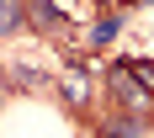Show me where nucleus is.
I'll list each match as a JSON object with an SVG mask.
<instances>
[{"mask_svg": "<svg viewBox=\"0 0 154 138\" xmlns=\"http://www.w3.org/2000/svg\"><path fill=\"white\" fill-rule=\"evenodd\" d=\"M112 90L128 101V112H143V106H149V90H143V85L128 75V69H112Z\"/></svg>", "mask_w": 154, "mask_h": 138, "instance_id": "f257e3e1", "label": "nucleus"}, {"mask_svg": "<svg viewBox=\"0 0 154 138\" xmlns=\"http://www.w3.org/2000/svg\"><path fill=\"white\" fill-rule=\"evenodd\" d=\"M143 133V112H128L117 122H106V138H138Z\"/></svg>", "mask_w": 154, "mask_h": 138, "instance_id": "f03ea898", "label": "nucleus"}, {"mask_svg": "<svg viewBox=\"0 0 154 138\" xmlns=\"http://www.w3.org/2000/svg\"><path fill=\"white\" fill-rule=\"evenodd\" d=\"M21 27V0H0V32Z\"/></svg>", "mask_w": 154, "mask_h": 138, "instance_id": "7ed1b4c3", "label": "nucleus"}, {"mask_svg": "<svg viewBox=\"0 0 154 138\" xmlns=\"http://www.w3.org/2000/svg\"><path fill=\"white\" fill-rule=\"evenodd\" d=\"M117 32H122V16H106V21H101V27L91 32V43H112Z\"/></svg>", "mask_w": 154, "mask_h": 138, "instance_id": "20e7f679", "label": "nucleus"}, {"mask_svg": "<svg viewBox=\"0 0 154 138\" xmlns=\"http://www.w3.org/2000/svg\"><path fill=\"white\" fill-rule=\"evenodd\" d=\"M122 69H128V75H133V80L143 85V90L154 96V69H149V64H122Z\"/></svg>", "mask_w": 154, "mask_h": 138, "instance_id": "39448f33", "label": "nucleus"}, {"mask_svg": "<svg viewBox=\"0 0 154 138\" xmlns=\"http://www.w3.org/2000/svg\"><path fill=\"white\" fill-rule=\"evenodd\" d=\"M0 101H5V85H0Z\"/></svg>", "mask_w": 154, "mask_h": 138, "instance_id": "423d86ee", "label": "nucleus"}]
</instances>
